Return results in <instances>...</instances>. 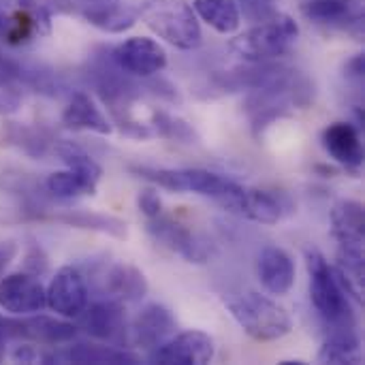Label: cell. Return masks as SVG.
Returning a JSON list of instances; mask_svg holds the SVG:
<instances>
[{
	"label": "cell",
	"instance_id": "cell-1",
	"mask_svg": "<svg viewBox=\"0 0 365 365\" xmlns=\"http://www.w3.org/2000/svg\"><path fill=\"white\" fill-rule=\"evenodd\" d=\"M314 101L312 79L291 66H280V71L261 88L250 90L244 109L252 124V135L257 139L282 118H289L293 109H306Z\"/></svg>",
	"mask_w": 365,
	"mask_h": 365
},
{
	"label": "cell",
	"instance_id": "cell-2",
	"mask_svg": "<svg viewBox=\"0 0 365 365\" xmlns=\"http://www.w3.org/2000/svg\"><path fill=\"white\" fill-rule=\"evenodd\" d=\"M306 265L310 276V299L323 323L336 329H355V312L349 302V293L342 289L336 269L319 250L306 252Z\"/></svg>",
	"mask_w": 365,
	"mask_h": 365
},
{
	"label": "cell",
	"instance_id": "cell-3",
	"mask_svg": "<svg viewBox=\"0 0 365 365\" xmlns=\"http://www.w3.org/2000/svg\"><path fill=\"white\" fill-rule=\"evenodd\" d=\"M139 17L156 36L182 51L201 45V26L188 0H141Z\"/></svg>",
	"mask_w": 365,
	"mask_h": 365
},
{
	"label": "cell",
	"instance_id": "cell-4",
	"mask_svg": "<svg viewBox=\"0 0 365 365\" xmlns=\"http://www.w3.org/2000/svg\"><path fill=\"white\" fill-rule=\"evenodd\" d=\"M227 310L237 321V325L259 342H274L291 334L293 321L289 312L259 293H244L225 299Z\"/></svg>",
	"mask_w": 365,
	"mask_h": 365
},
{
	"label": "cell",
	"instance_id": "cell-5",
	"mask_svg": "<svg viewBox=\"0 0 365 365\" xmlns=\"http://www.w3.org/2000/svg\"><path fill=\"white\" fill-rule=\"evenodd\" d=\"M299 36L297 21L287 15L278 13L274 19L265 24H257L244 34H237L229 41V49L244 58L246 62H269L289 53L293 43Z\"/></svg>",
	"mask_w": 365,
	"mask_h": 365
},
{
	"label": "cell",
	"instance_id": "cell-6",
	"mask_svg": "<svg viewBox=\"0 0 365 365\" xmlns=\"http://www.w3.org/2000/svg\"><path fill=\"white\" fill-rule=\"evenodd\" d=\"M83 278L90 293L98 295L101 299H115L122 304L143 299L150 289L141 269L120 261H90V265H86Z\"/></svg>",
	"mask_w": 365,
	"mask_h": 365
},
{
	"label": "cell",
	"instance_id": "cell-7",
	"mask_svg": "<svg viewBox=\"0 0 365 365\" xmlns=\"http://www.w3.org/2000/svg\"><path fill=\"white\" fill-rule=\"evenodd\" d=\"M148 233L158 244H163L171 252L180 255L184 261L195 263V265L207 263L216 252L214 244L207 237L195 233L190 227H186V225L173 220V218H167L163 214L148 220Z\"/></svg>",
	"mask_w": 365,
	"mask_h": 365
},
{
	"label": "cell",
	"instance_id": "cell-8",
	"mask_svg": "<svg viewBox=\"0 0 365 365\" xmlns=\"http://www.w3.org/2000/svg\"><path fill=\"white\" fill-rule=\"evenodd\" d=\"M77 319L79 327L94 340L122 349L128 342V325L122 302L98 299L94 304H88Z\"/></svg>",
	"mask_w": 365,
	"mask_h": 365
},
{
	"label": "cell",
	"instance_id": "cell-9",
	"mask_svg": "<svg viewBox=\"0 0 365 365\" xmlns=\"http://www.w3.org/2000/svg\"><path fill=\"white\" fill-rule=\"evenodd\" d=\"M113 62L128 75L148 79L158 75L167 66V51L154 38L130 36L111 49Z\"/></svg>",
	"mask_w": 365,
	"mask_h": 365
},
{
	"label": "cell",
	"instance_id": "cell-10",
	"mask_svg": "<svg viewBox=\"0 0 365 365\" xmlns=\"http://www.w3.org/2000/svg\"><path fill=\"white\" fill-rule=\"evenodd\" d=\"M47 306L45 287L38 276L30 272H17L0 278V308L15 317L38 314Z\"/></svg>",
	"mask_w": 365,
	"mask_h": 365
},
{
	"label": "cell",
	"instance_id": "cell-11",
	"mask_svg": "<svg viewBox=\"0 0 365 365\" xmlns=\"http://www.w3.org/2000/svg\"><path fill=\"white\" fill-rule=\"evenodd\" d=\"M214 355V340L205 331H184L150 351L148 359L160 365H205Z\"/></svg>",
	"mask_w": 365,
	"mask_h": 365
},
{
	"label": "cell",
	"instance_id": "cell-12",
	"mask_svg": "<svg viewBox=\"0 0 365 365\" xmlns=\"http://www.w3.org/2000/svg\"><path fill=\"white\" fill-rule=\"evenodd\" d=\"M47 306L66 319H77L90 302V289L77 267H60L45 289Z\"/></svg>",
	"mask_w": 365,
	"mask_h": 365
},
{
	"label": "cell",
	"instance_id": "cell-13",
	"mask_svg": "<svg viewBox=\"0 0 365 365\" xmlns=\"http://www.w3.org/2000/svg\"><path fill=\"white\" fill-rule=\"evenodd\" d=\"M304 15L327 28L349 30L357 38L364 34V2L361 0H306Z\"/></svg>",
	"mask_w": 365,
	"mask_h": 365
},
{
	"label": "cell",
	"instance_id": "cell-14",
	"mask_svg": "<svg viewBox=\"0 0 365 365\" xmlns=\"http://www.w3.org/2000/svg\"><path fill=\"white\" fill-rule=\"evenodd\" d=\"M173 314L160 304H148L128 327V342L143 351H154L175 334Z\"/></svg>",
	"mask_w": 365,
	"mask_h": 365
},
{
	"label": "cell",
	"instance_id": "cell-15",
	"mask_svg": "<svg viewBox=\"0 0 365 365\" xmlns=\"http://www.w3.org/2000/svg\"><path fill=\"white\" fill-rule=\"evenodd\" d=\"M4 329L9 338H21V340L47 344V346L66 344L75 340L77 336V327L73 323L51 319V317H41V314L38 317L30 314V319H21V321L4 319Z\"/></svg>",
	"mask_w": 365,
	"mask_h": 365
},
{
	"label": "cell",
	"instance_id": "cell-16",
	"mask_svg": "<svg viewBox=\"0 0 365 365\" xmlns=\"http://www.w3.org/2000/svg\"><path fill=\"white\" fill-rule=\"evenodd\" d=\"M325 152L344 169L359 171L364 165V143L359 128L351 122H334L321 135Z\"/></svg>",
	"mask_w": 365,
	"mask_h": 365
},
{
	"label": "cell",
	"instance_id": "cell-17",
	"mask_svg": "<svg viewBox=\"0 0 365 365\" xmlns=\"http://www.w3.org/2000/svg\"><path fill=\"white\" fill-rule=\"evenodd\" d=\"M43 364H79V365H135L141 359L120 346H103V344H75L64 351L45 353Z\"/></svg>",
	"mask_w": 365,
	"mask_h": 365
},
{
	"label": "cell",
	"instance_id": "cell-18",
	"mask_svg": "<svg viewBox=\"0 0 365 365\" xmlns=\"http://www.w3.org/2000/svg\"><path fill=\"white\" fill-rule=\"evenodd\" d=\"M257 276L267 293L287 295L295 284V263L287 250L265 246L257 261Z\"/></svg>",
	"mask_w": 365,
	"mask_h": 365
},
{
	"label": "cell",
	"instance_id": "cell-19",
	"mask_svg": "<svg viewBox=\"0 0 365 365\" xmlns=\"http://www.w3.org/2000/svg\"><path fill=\"white\" fill-rule=\"evenodd\" d=\"M293 210H295V205L282 192L276 195V192H267V190L246 188L235 214H240L248 220L261 222V225H276Z\"/></svg>",
	"mask_w": 365,
	"mask_h": 365
},
{
	"label": "cell",
	"instance_id": "cell-20",
	"mask_svg": "<svg viewBox=\"0 0 365 365\" xmlns=\"http://www.w3.org/2000/svg\"><path fill=\"white\" fill-rule=\"evenodd\" d=\"M331 225L338 250H364L365 212L359 201H340L331 210Z\"/></svg>",
	"mask_w": 365,
	"mask_h": 365
},
{
	"label": "cell",
	"instance_id": "cell-21",
	"mask_svg": "<svg viewBox=\"0 0 365 365\" xmlns=\"http://www.w3.org/2000/svg\"><path fill=\"white\" fill-rule=\"evenodd\" d=\"M62 124L71 130H90L96 135H109L111 122L103 115V111L94 105L90 94L75 92L68 105L62 111Z\"/></svg>",
	"mask_w": 365,
	"mask_h": 365
},
{
	"label": "cell",
	"instance_id": "cell-22",
	"mask_svg": "<svg viewBox=\"0 0 365 365\" xmlns=\"http://www.w3.org/2000/svg\"><path fill=\"white\" fill-rule=\"evenodd\" d=\"M45 218H49L53 222H62L66 227L111 235V237H118V240H124L128 235V227H126L124 220H120L115 216H107V214L88 212V210H66V212H58V214H51V216H45Z\"/></svg>",
	"mask_w": 365,
	"mask_h": 365
},
{
	"label": "cell",
	"instance_id": "cell-23",
	"mask_svg": "<svg viewBox=\"0 0 365 365\" xmlns=\"http://www.w3.org/2000/svg\"><path fill=\"white\" fill-rule=\"evenodd\" d=\"M364 359L361 342L355 329H336L327 336L325 344L319 351L321 364H353L359 365Z\"/></svg>",
	"mask_w": 365,
	"mask_h": 365
},
{
	"label": "cell",
	"instance_id": "cell-24",
	"mask_svg": "<svg viewBox=\"0 0 365 365\" xmlns=\"http://www.w3.org/2000/svg\"><path fill=\"white\" fill-rule=\"evenodd\" d=\"M195 13L220 34H233L240 28L242 15L237 0H195Z\"/></svg>",
	"mask_w": 365,
	"mask_h": 365
},
{
	"label": "cell",
	"instance_id": "cell-25",
	"mask_svg": "<svg viewBox=\"0 0 365 365\" xmlns=\"http://www.w3.org/2000/svg\"><path fill=\"white\" fill-rule=\"evenodd\" d=\"M17 6L30 15L38 36H47L51 32V17L53 15L77 13L73 0H17Z\"/></svg>",
	"mask_w": 365,
	"mask_h": 365
},
{
	"label": "cell",
	"instance_id": "cell-26",
	"mask_svg": "<svg viewBox=\"0 0 365 365\" xmlns=\"http://www.w3.org/2000/svg\"><path fill=\"white\" fill-rule=\"evenodd\" d=\"M148 126H150L152 135H158V137H165V139H171V141H178V143H184V145L199 143V133L192 128V124H188L186 120H182L178 115H171V113H167L163 109L152 111Z\"/></svg>",
	"mask_w": 365,
	"mask_h": 365
},
{
	"label": "cell",
	"instance_id": "cell-27",
	"mask_svg": "<svg viewBox=\"0 0 365 365\" xmlns=\"http://www.w3.org/2000/svg\"><path fill=\"white\" fill-rule=\"evenodd\" d=\"M53 152H56V156H58L71 171L83 175V178L90 180L92 184H98V180H101V175H103V169H101V165H98L83 148H79V145L73 143V141H56V143H53Z\"/></svg>",
	"mask_w": 365,
	"mask_h": 365
},
{
	"label": "cell",
	"instance_id": "cell-28",
	"mask_svg": "<svg viewBox=\"0 0 365 365\" xmlns=\"http://www.w3.org/2000/svg\"><path fill=\"white\" fill-rule=\"evenodd\" d=\"M139 17V4L135 2H128V0H120L118 4L96 13V15H90L86 21H90L92 26L105 30V32H111V34H120L128 28L135 26Z\"/></svg>",
	"mask_w": 365,
	"mask_h": 365
},
{
	"label": "cell",
	"instance_id": "cell-29",
	"mask_svg": "<svg viewBox=\"0 0 365 365\" xmlns=\"http://www.w3.org/2000/svg\"><path fill=\"white\" fill-rule=\"evenodd\" d=\"M45 190L56 197V199H77L86 195H96V184L86 180L83 175L66 169V171H56L45 180Z\"/></svg>",
	"mask_w": 365,
	"mask_h": 365
},
{
	"label": "cell",
	"instance_id": "cell-30",
	"mask_svg": "<svg viewBox=\"0 0 365 365\" xmlns=\"http://www.w3.org/2000/svg\"><path fill=\"white\" fill-rule=\"evenodd\" d=\"M0 190L21 195L30 205H38V201H41V184L24 171L2 169L0 171Z\"/></svg>",
	"mask_w": 365,
	"mask_h": 365
},
{
	"label": "cell",
	"instance_id": "cell-31",
	"mask_svg": "<svg viewBox=\"0 0 365 365\" xmlns=\"http://www.w3.org/2000/svg\"><path fill=\"white\" fill-rule=\"evenodd\" d=\"M9 137H11V141H13L17 148H21L26 154L36 156V158H41V156H45L49 150H53L51 143H49L51 139H49L41 128L15 124V126H11Z\"/></svg>",
	"mask_w": 365,
	"mask_h": 365
},
{
	"label": "cell",
	"instance_id": "cell-32",
	"mask_svg": "<svg viewBox=\"0 0 365 365\" xmlns=\"http://www.w3.org/2000/svg\"><path fill=\"white\" fill-rule=\"evenodd\" d=\"M237 6H240V15H244V19L255 26L265 24L280 13L274 0H237Z\"/></svg>",
	"mask_w": 365,
	"mask_h": 365
},
{
	"label": "cell",
	"instance_id": "cell-33",
	"mask_svg": "<svg viewBox=\"0 0 365 365\" xmlns=\"http://www.w3.org/2000/svg\"><path fill=\"white\" fill-rule=\"evenodd\" d=\"M137 207L139 212L150 220V218H156L163 214V201H160V195L154 190V188H143L137 197Z\"/></svg>",
	"mask_w": 365,
	"mask_h": 365
},
{
	"label": "cell",
	"instance_id": "cell-34",
	"mask_svg": "<svg viewBox=\"0 0 365 365\" xmlns=\"http://www.w3.org/2000/svg\"><path fill=\"white\" fill-rule=\"evenodd\" d=\"M21 107V92L17 86H0V115L15 113Z\"/></svg>",
	"mask_w": 365,
	"mask_h": 365
},
{
	"label": "cell",
	"instance_id": "cell-35",
	"mask_svg": "<svg viewBox=\"0 0 365 365\" xmlns=\"http://www.w3.org/2000/svg\"><path fill=\"white\" fill-rule=\"evenodd\" d=\"M11 359H13L15 364H43L45 353H38L34 346L24 344V346H17V349L13 351Z\"/></svg>",
	"mask_w": 365,
	"mask_h": 365
},
{
	"label": "cell",
	"instance_id": "cell-36",
	"mask_svg": "<svg viewBox=\"0 0 365 365\" xmlns=\"http://www.w3.org/2000/svg\"><path fill=\"white\" fill-rule=\"evenodd\" d=\"M344 75L346 79L355 81V83H361L365 77V58L364 53H357L355 58H351L344 66Z\"/></svg>",
	"mask_w": 365,
	"mask_h": 365
},
{
	"label": "cell",
	"instance_id": "cell-37",
	"mask_svg": "<svg viewBox=\"0 0 365 365\" xmlns=\"http://www.w3.org/2000/svg\"><path fill=\"white\" fill-rule=\"evenodd\" d=\"M15 252H17V246H15L13 242H2V244H0V276L4 274V269H6L9 263L13 261Z\"/></svg>",
	"mask_w": 365,
	"mask_h": 365
},
{
	"label": "cell",
	"instance_id": "cell-38",
	"mask_svg": "<svg viewBox=\"0 0 365 365\" xmlns=\"http://www.w3.org/2000/svg\"><path fill=\"white\" fill-rule=\"evenodd\" d=\"M6 340H9V336H6V329H4V319L0 317V361L6 355Z\"/></svg>",
	"mask_w": 365,
	"mask_h": 365
}]
</instances>
